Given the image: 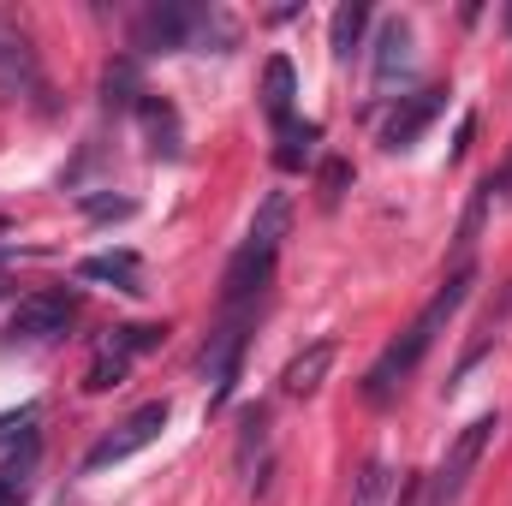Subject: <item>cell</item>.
Here are the masks:
<instances>
[{"instance_id": "obj_1", "label": "cell", "mask_w": 512, "mask_h": 506, "mask_svg": "<svg viewBox=\"0 0 512 506\" xmlns=\"http://www.w3.org/2000/svg\"><path fill=\"white\" fill-rule=\"evenodd\" d=\"M471 286H477V268H471V262H459V268H453V274H447V280L435 286V298H429V304H423V310L411 316V328H405V334H399V340L387 346L382 358L370 364V376H364V399H370V405H387V399H393V393L405 387V376H411V370H417V364L429 358L435 334H441V328H447V322L459 316V304L471 298Z\"/></svg>"}, {"instance_id": "obj_2", "label": "cell", "mask_w": 512, "mask_h": 506, "mask_svg": "<svg viewBox=\"0 0 512 506\" xmlns=\"http://www.w3.org/2000/svg\"><path fill=\"white\" fill-rule=\"evenodd\" d=\"M286 227H292V203H286V191H274V197L256 209V221H251V233H245V245L233 251L227 274H221V310H227V316H233V310H256L262 286L274 280V256H280Z\"/></svg>"}, {"instance_id": "obj_3", "label": "cell", "mask_w": 512, "mask_h": 506, "mask_svg": "<svg viewBox=\"0 0 512 506\" xmlns=\"http://www.w3.org/2000/svg\"><path fill=\"white\" fill-rule=\"evenodd\" d=\"M233 36V24L221 18V12H209V6H191V0H161V6H149V12H137V24H131V48L137 54H179V48H191V42H203V36Z\"/></svg>"}, {"instance_id": "obj_4", "label": "cell", "mask_w": 512, "mask_h": 506, "mask_svg": "<svg viewBox=\"0 0 512 506\" xmlns=\"http://www.w3.org/2000/svg\"><path fill=\"white\" fill-rule=\"evenodd\" d=\"M161 340H167L161 322H126V328H108V334L96 340L90 370H84V393H108V387H120V381L137 370V358L155 352Z\"/></svg>"}, {"instance_id": "obj_5", "label": "cell", "mask_w": 512, "mask_h": 506, "mask_svg": "<svg viewBox=\"0 0 512 506\" xmlns=\"http://www.w3.org/2000/svg\"><path fill=\"white\" fill-rule=\"evenodd\" d=\"M489 435H495V417H477V423H465V429H459V441L447 447L441 471H435V477H423V506H459L465 483H471V471H477V465H483V453H489Z\"/></svg>"}, {"instance_id": "obj_6", "label": "cell", "mask_w": 512, "mask_h": 506, "mask_svg": "<svg viewBox=\"0 0 512 506\" xmlns=\"http://www.w3.org/2000/svg\"><path fill=\"white\" fill-rule=\"evenodd\" d=\"M78 316V298L66 286H48V292H30L18 298L12 322H6V346H42V340H60Z\"/></svg>"}, {"instance_id": "obj_7", "label": "cell", "mask_w": 512, "mask_h": 506, "mask_svg": "<svg viewBox=\"0 0 512 506\" xmlns=\"http://www.w3.org/2000/svg\"><path fill=\"white\" fill-rule=\"evenodd\" d=\"M245 346H251V310H233L209 346H203V381H209V411H221L233 399V381H239V364H245Z\"/></svg>"}, {"instance_id": "obj_8", "label": "cell", "mask_w": 512, "mask_h": 506, "mask_svg": "<svg viewBox=\"0 0 512 506\" xmlns=\"http://www.w3.org/2000/svg\"><path fill=\"white\" fill-rule=\"evenodd\" d=\"M161 429H167V399H149V405H137L131 417H120L90 453H84V471H108V465H126L131 453H143L149 441H161Z\"/></svg>"}, {"instance_id": "obj_9", "label": "cell", "mask_w": 512, "mask_h": 506, "mask_svg": "<svg viewBox=\"0 0 512 506\" xmlns=\"http://www.w3.org/2000/svg\"><path fill=\"white\" fill-rule=\"evenodd\" d=\"M0 96L6 102H30L42 96V60H36V42L18 18L0 12Z\"/></svg>"}, {"instance_id": "obj_10", "label": "cell", "mask_w": 512, "mask_h": 506, "mask_svg": "<svg viewBox=\"0 0 512 506\" xmlns=\"http://www.w3.org/2000/svg\"><path fill=\"white\" fill-rule=\"evenodd\" d=\"M441 108H447V90H417V96H399V108L387 114V126H382V143H387V149H411L423 131L441 120Z\"/></svg>"}, {"instance_id": "obj_11", "label": "cell", "mask_w": 512, "mask_h": 506, "mask_svg": "<svg viewBox=\"0 0 512 506\" xmlns=\"http://www.w3.org/2000/svg\"><path fill=\"white\" fill-rule=\"evenodd\" d=\"M405 72H411V24L382 18V30H376V84H399Z\"/></svg>"}, {"instance_id": "obj_12", "label": "cell", "mask_w": 512, "mask_h": 506, "mask_svg": "<svg viewBox=\"0 0 512 506\" xmlns=\"http://www.w3.org/2000/svg\"><path fill=\"white\" fill-rule=\"evenodd\" d=\"M334 370V340H316V346H304L292 364H286V376H280V387L292 393V399H310L316 387H322V376Z\"/></svg>"}, {"instance_id": "obj_13", "label": "cell", "mask_w": 512, "mask_h": 506, "mask_svg": "<svg viewBox=\"0 0 512 506\" xmlns=\"http://www.w3.org/2000/svg\"><path fill=\"white\" fill-rule=\"evenodd\" d=\"M78 280H108L120 292H143V262H137V251H102L78 262Z\"/></svg>"}, {"instance_id": "obj_14", "label": "cell", "mask_w": 512, "mask_h": 506, "mask_svg": "<svg viewBox=\"0 0 512 506\" xmlns=\"http://www.w3.org/2000/svg\"><path fill=\"white\" fill-rule=\"evenodd\" d=\"M262 108H268L274 131L292 126V60H280V54L262 66Z\"/></svg>"}, {"instance_id": "obj_15", "label": "cell", "mask_w": 512, "mask_h": 506, "mask_svg": "<svg viewBox=\"0 0 512 506\" xmlns=\"http://www.w3.org/2000/svg\"><path fill=\"white\" fill-rule=\"evenodd\" d=\"M137 114H143V126H149V155H155V161H161V155L179 161V114H173L167 102H155V96L137 102Z\"/></svg>"}, {"instance_id": "obj_16", "label": "cell", "mask_w": 512, "mask_h": 506, "mask_svg": "<svg viewBox=\"0 0 512 506\" xmlns=\"http://www.w3.org/2000/svg\"><path fill=\"white\" fill-rule=\"evenodd\" d=\"M364 24H370V6H364V0H352V6H340V12H334V24H328V48H334V60H352V48H358Z\"/></svg>"}, {"instance_id": "obj_17", "label": "cell", "mask_w": 512, "mask_h": 506, "mask_svg": "<svg viewBox=\"0 0 512 506\" xmlns=\"http://www.w3.org/2000/svg\"><path fill=\"white\" fill-rule=\"evenodd\" d=\"M316 137H322V126H280V149H274V161H280L286 173L310 167V161H316Z\"/></svg>"}, {"instance_id": "obj_18", "label": "cell", "mask_w": 512, "mask_h": 506, "mask_svg": "<svg viewBox=\"0 0 512 506\" xmlns=\"http://www.w3.org/2000/svg\"><path fill=\"white\" fill-rule=\"evenodd\" d=\"M137 96H143V90H137V66H131V60H108V72H102V102L126 114V108H137Z\"/></svg>"}, {"instance_id": "obj_19", "label": "cell", "mask_w": 512, "mask_h": 506, "mask_svg": "<svg viewBox=\"0 0 512 506\" xmlns=\"http://www.w3.org/2000/svg\"><path fill=\"white\" fill-rule=\"evenodd\" d=\"M262 447H268V411L262 405H245L239 411V471L251 465V453H256V465H262ZM268 471V465H262Z\"/></svg>"}, {"instance_id": "obj_20", "label": "cell", "mask_w": 512, "mask_h": 506, "mask_svg": "<svg viewBox=\"0 0 512 506\" xmlns=\"http://www.w3.org/2000/svg\"><path fill=\"white\" fill-rule=\"evenodd\" d=\"M387 501V465L382 459H370L364 471H358V489H352V506H382Z\"/></svg>"}, {"instance_id": "obj_21", "label": "cell", "mask_w": 512, "mask_h": 506, "mask_svg": "<svg viewBox=\"0 0 512 506\" xmlns=\"http://www.w3.org/2000/svg\"><path fill=\"white\" fill-rule=\"evenodd\" d=\"M36 405H18V411H6L0 417V447H12V441H36Z\"/></svg>"}, {"instance_id": "obj_22", "label": "cell", "mask_w": 512, "mask_h": 506, "mask_svg": "<svg viewBox=\"0 0 512 506\" xmlns=\"http://www.w3.org/2000/svg\"><path fill=\"white\" fill-rule=\"evenodd\" d=\"M346 185H352V167H346V161H328V167H322V209H334Z\"/></svg>"}, {"instance_id": "obj_23", "label": "cell", "mask_w": 512, "mask_h": 506, "mask_svg": "<svg viewBox=\"0 0 512 506\" xmlns=\"http://www.w3.org/2000/svg\"><path fill=\"white\" fill-rule=\"evenodd\" d=\"M24 495H30V489H24L18 477H6V471H0V506H24Z\"/></svg>"}, {"instance_id": "obj_24", "label": "cell", "mask_w": 512, "mask_h": 506, "mask_svg": "<svg viewBox=\"0 0 512 506\" xmlns=\"http://www.w3.org/2000/svg\"><path fill=\"white\" fill-rule=\"evenodd\" d=\"M489 191H512V161L501 167V179H489Z\"/></svg>"}, {"instance_id": "obj_25", "label": "cell", "mask_w": 512, "mask_h": 506, "mask_svg": "<svg viewBox=\"0 0 512 506\" xmlns=\"http://www.w3.org/2000/svg\"><path fill=\"white\" fill-rule=\"evenodd\" d=\"M507 36H512V6H507Z\"/></svg>"}]
</instances>
